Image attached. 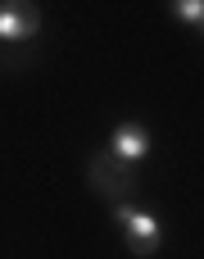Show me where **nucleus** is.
Masks as SVG:
<instances>
[{
	"label": "nucleus",
	"mask_w": 204,
	"mask_h": 259,
	"mask_svg": "<svg viewBox=\"0 0 204 259\" xmlns=\"http://www.w3.org/2000/svg\"><path fill=\"white\" fill-rule=\"evenodd\" d=\"M173 14H177V18H186L191 27H200V23H204V5H200V0H177V5H173Z\"/></svg>",
	"instance_id": "20e7f679"
},
{
	"label": "nucleus",
	"mask_w": 204,
	"mask_h": 259,
	"mask_svg": "<svg viewBox=\"0 0 204 259\" xmlns=\"http://www.w3.org/2000/svg\"><path fill=\"white\" fill-rule=\"evenodd\" d=\"M145 150H150V137H145L141 123H118V127H114L109 155H114L118 164H136V159H145Z\"/></svg>",
	"instance_id": "7ed1b4c3"
},
{
	"label": "nucleus",
	"mask_w": 204,
	"mask_h": 259,
	"mask_svg": "<svg viewBox=\"0 0 204 259\" xmlns=\"http://www.w3.org/2000/svg\"><path fill=\"white\" fill-rule=\"evenodd\" d=\"M114 223L127 232V246H132L136 255H155V250H159V241H164L159 219H155V214H145V209H136V205H127V200H114Z\"/></svg>",
	"instance_id": "f257e3e1"
},
{
	"label": "nucleus",
	"mask_w": 204,
	"mask_h": 259,
	"mask_svg": "<svg viewBox=\"0 0 204 259\" xmlns=\"http://www.w3.org/2000/svg\"><path fill=\"white\" fill-rule=\"evenodd\" d=\"M41 32V9L27 0H0V46H23Z\"/></svg>",
	"instance_id": "f03ea898"
}]
</instances>
